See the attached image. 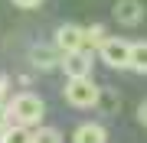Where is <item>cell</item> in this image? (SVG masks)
I'll list each match as a JSON object with an SVG mask.
<instances>
[{"instance_id":"2e32d148","label":"cell","mask_w":147,"mask_h":143,"mask_svg":"<svg viewBox=\"0 0 147 143\" xmlns=\"http://www.w3.org/2000/svg\"><path fill=\"white\" fill-rule=\"evenodd\" d=\"M137 120H141L144 127H147V98L141 101V104H137Z\"/></svg>"},{"instance_id":"6da1fadb","label":"cell","mask_w":147,"mask_h":143,"mask_svg":"<svg viewBox=\"0 0 147 143\" xmlns=\"http://www.w3.org/2000/svg\"><path fill=\"white\" fill-rule=\"evenodd\" d=\"M10 114L16 124H26V127H39L42 114H46V104H42L39 94H33V91H20L13 101H10Z\"/></svg>"},{"instance_id":"8fae6325","label":"cell","mask_w":147,"mask_h":143,"mask_svg":"<svg viewBox=\"0 0 147 143\" xmlns=\"http://www.w3.org/2000/svg\"><path fill=\"white\" fill-rule=\"evenodd\" d=\"M108 39V33H105V26H88L85 29V49H101V43Z\"/></svg>"},{"instance_id":"ba28073f","label":"cell","mask_w":147,"mask_h":143,"mask_svg":"<svg viewBox=\"0 0 147 143\" xmlns=\"http://www.w3.org/2000/svg\"><path fill=\"white\" fill-rule=\"evenodd\" d=\"M72 143H108V130L101 124H82V127H75Z\"/></svg>"},{"instance_id":"277c9868","label":"cell","mask_w":147,"mask_h":143,"mask_svg":"<svg viewBox=\"0 0 147 143\" xmlns=\"http://www.w3.org/2000/svg\"><path fill=\"white\" fill-rule=\"evenodd\" d=\"M56 46L62 49V52H79V49H85V29L75 26V23H65V26L56 29Z\"/></svg>"},{"instance_id":"52a82bcc","label":"cell","mask_w":147,"mask_h":143,"mask_svg":"<svg viewBox=\"0 0 147 143\" xmlns=\"http://www.w3.org/2000/svg\"><path fill=\"white\" fill-rule=\"evenodd\" d=\"M144 16V3L141 0H115V20L124 23V26H134V23H141Z\"/></svg>"},{"instance_id":"7a4b0ae2","label":"cell","mask_w":147,"mask_h":143,"mask_svg":"<svg viewBox=\"0 0 147 143\" xmlns=\"http://www.w3.org/2000/svg\"><path fill=\"white\" fill-rule=\"evenodd\" d=\"M98 98H101V88L95 85L88 75H75V78H69L65 101L72 107H98Z\"/></svg>"},{"instance_id":"7c38bea8","label":"cell","mask_w":147,"mask_h":143,"mask_svg":"<svg viewBox=\"0 0 147 143\" xmlns=\"http://www.w3.org/2000/svg\"><path fill=\"white\" fill-rule=\"evenodd\" d=\"M33 143H62V133L56 127H36L33 130Z\"/></svg>"},{"instance_id":"9c48e42d","label":"cell","mask_w":147,"mask_h":143,"mask_svg":"<svg viewBox=\"0 0 147 143\" xmlns=\"http://www.w3.org/2000/svg\"><path fill=\"white\" fill-rule=\"evenodd\" d=\"M0 143H33V133L26 124H13V127H7L0 133Z\"/></svg>"},{"instance_id":"30bf717a","label":"cell","mask_w":147,"mask_h":143,"mask_svg":"<svg viewBox=\"0 0 147 143\" xmlns=\"http://www.w3.org/2000/svg\"><path fill=\"white\" fill-rule=\"evenodd\" d=\"M131 72L147 75V43H134V49H131Z\"/></svg>"},{"instance_id":"9a60e30c","label":"cell","mask_w":147,"mask_h":143,"mask_svg":"<svg viewBox=\"0 0 147 143\" xmlns=\"http://www.w3.org/2000/svg\"><path fill=\"white\" fill-rule=\"evenodd\" d=\"M16 7H20V10H36V7L42 3V0H13Z\"/></svg>"},{"instance_id":"5bb4252c","label":"cell","mask_w":147,"mask_h":143,"mask_svg":"<svg viewBox=\"0 0 147 143\" xmlns=\"http://www.w3.org/2000/svg\"><path fill=\"white\" fill-rule=\"evenodd\" d=\"M10 117H13V114H10V107H7L3 101H0V133H3L7 127H10Z\"/></svg>"},{"instance_id":"5b68a950","label":"cell","mask_w":147,"mask_h":143,"mask_svg":"<svg viewBox=\"0 0 147 143\" xmlns=\"http://www.w3.org/2000/svg\"><path fill=\"white\" fill-rule=\"evenodd\" d=\"M62 72L69 75V78H75V75H88L92 72V52H88V49L65 52L62 55Z\"/></svg>"},{"instance_id":"3957f363","label":"cell","mask_w":147,"mask_h":143,"mask_svg":"<svg viewBox=\"0 0 147 143\" xmlns=\"http://www.w3.org/2000/svg\"><path fill=\"white\" fill-rule=\"evenodd\" d=\"M131 49H134V43L118 39V36H108L105 43H101L98 55H101V62H105L108 69H131Z\"/></svg>"},{"instance_id":"8992f818","label":"cell","mask_w":147,"mask_h":143,"mask_svg":"<svg viewBox=\"0 0 147 143\" xmlns=\"http://www.w3.org/2000/svg\"><path fill=\"white\" fill-rule=\"evenodd\" d=\"M62 55H65V52L53 43L49 49H33V52H30V62L36 65V69H42V72H53V69L62 65Z\"/></svg>"},{"instance_id":"4fadbf2b","label":"cell","mask_w":147,"mask_h":143,"mask_svg":"<svg viewBox=\"0 0 147 143\" xmlns=\"http://www.w3.org/2000/svg\"><path fill=\"white\" fill-rule=\"evenodd\" d=\"M98 107H105V111H118V107H121V98H118V91H108V88H101Z\"/></svg>"}]
</instances>
